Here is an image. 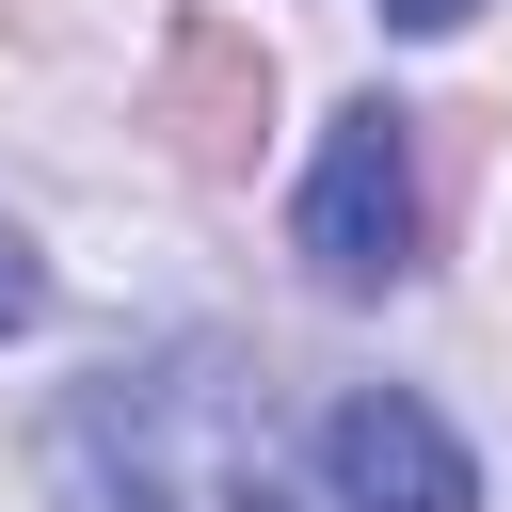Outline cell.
I'll use <instances>...</instances> for the list:
<instances>
[{"instance_id":"obj_1","label":"cell","mask_w":512,"mask_h":512,"mask_svg":"<svg viewBox=\"0 0 512 512\" xmlns=\"http://www.w3.org/2000/svg\"><path fill=\"white\" fill-rule=\"evenodd\" d=\"M304 272L320 288H400L416 272V112L352 96L320 128V176H304Z\"/></svg>"},{"instance_id":"obj_2","label":"cell","mask_w":512,"mask_h":512,"mask_svg":"<svg viewBox=\"0 0 512 512\" xmlns=\"http://www.w3.org/2000/svg\"><path fill=\"white\" fill-rule=\"evenodd\" d=\"M320 480H336V512H480V464H464L448 416L400 400V384H352V400L320 416Z\"/></svg>"},{"instance_id":"obj_3","label":"cell","mask_w":512,"mask_h":512,"mask_svg":"<svg viewBox=\"0 0 512 512\" xmlns=\"http://www.w3.org/2000/svg\"><path fill=\"white\" fill-rule=\"evenodd\" d=\"M144 112H160V144H176L192 176H240L256 128H272V48H256L240 16H192V32L160 48V96H144Z\"/></svg>"},{"instance_id":"obj_4","label":"cell","mask_w":512,"mask_h":512,"mask_svg":"<svg viewBox=\"0 0 512 512\" xmlns=\"http://www.w3.org/2000/svg\"><path fill=\"white\" fill-rule=\"evenodd\" d=\"M48 496H64V512H176L160 432H144V400H128V384H80V400L48 416Z\"/></svg>"},{"instance_id":"obj_5","label":"cell","mask_w":512,"mask_h":512,"mask_svg":"<svg viewBox=\"0 0 512 512\" xmlns=\"http://www.w3.org/2000/svg\"><path fill=\"white\" fill-rule=\"evenodd\" d=\"M32 304H48V256H32V240H16V224H0V336H16V320H32Z\"/></svg>"},{"instance_id":"obj_6","label":"cell","mask_w":512,"mask_h":512,"mask_svg":"<svg viewBox=\"0 0 512 512\" xmlns=\"http://www.w3.org/2000/svg\"><path fill=\"white\" fill-rule=\"evenodd\" d=\"M384 32H464V0H384Z\"/></svg>"}]
</instances>
